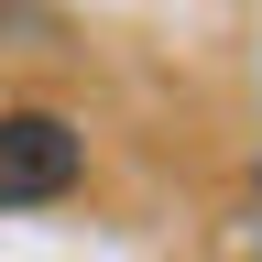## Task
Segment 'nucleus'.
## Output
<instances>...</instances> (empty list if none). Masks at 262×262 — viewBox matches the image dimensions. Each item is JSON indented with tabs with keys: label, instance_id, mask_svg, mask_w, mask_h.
Returning a JSON list of instances; mask_svg holds the SVG:
<instances>
[{
	"label": "nucleus",
	"instance_id": "obj_1",
	"mask_svg": "<svg viewBox=\"0 0 262 262\" xmlns=\"http://www.w3.org/2000/svg\"><path fill=\"white\" fill-rule=\"evenodd\" d=\"M88 175V142L66 110H0V208H44Z\"/></svg>",
	"mask_w": 262,
	"mask_h": 262
}]
</instances>
